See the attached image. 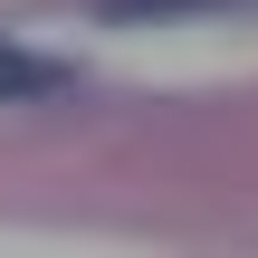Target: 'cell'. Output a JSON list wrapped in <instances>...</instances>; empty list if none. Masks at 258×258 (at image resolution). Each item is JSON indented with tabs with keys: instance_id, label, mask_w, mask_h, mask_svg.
<instances>
[{
	"instance_id": "2",
	"label": "cell",
	"mask_w": 258,
	"mask_h": 258,
	"mask_svg": "<svg viewBox=\"0 0 258 258\" xmlns=\"http://www.w3.org/2000/svg\"><path fill=\"white\" fill-rule=\"evenodd\" d=\"M115 19H172V10H239V0H105Z\"/></svg>"
},
{
	"instance_id": "1",
	"label": "cell",
	"mask_w": 258,
	"mask_h": 258,
	"mask_svg": "<svg viewBox=\"0 0 258 258\" xmlns=\"http://www.w3.org/2000/svg\"><path fill=\"white\" fill-rule=\"evenodd\" d=\"M57 86H67V67H48L29 48H0V96H57Z\"/></svg>"
}]
</instances>
